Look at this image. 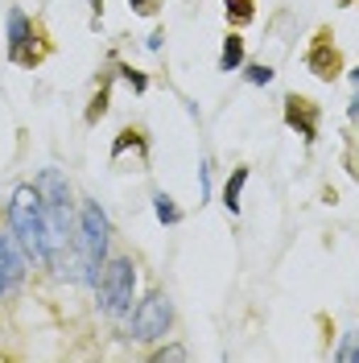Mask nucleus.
Returning a JSON list of instances; mask_svg holds the SVG:
<instances>
[{
	"label": "nucleus",
	"instance_id": "nucleus-1",
	"mask_svg": "<svg viewBox=\"0 0 359 363\" xmlns=\"http://www.w3.org/2000/svg\"><path fill=\"white\" fill-rule=\"evenodd\" d=\"M33 186L42 194V211H45V264L62 269L70 240V186L58 169H42V178Z\"/></svg>",
	"mask_w": 359,
	"mask_h": 363
},
{
	"label": "nucleus",
	"instance_id": "nucleus-2",
	"mask_svg": "<svg viewBox=\"0 0 359 363\" xmlns=\"http://www.w3.org/2000/svg\"><path fill=\"white\" fill-rule=\"evenodd\" d=\"M9 219H13V231H17V244H21L33 260H45V211H42L38 186H17V190H13Z\"/></svg>",
	"mask_w": 359,
	"mask_h": 363
},
{
	"label": "nucleus",
	"instance_id": "nucleus-3",
	"mask_svg": "<svg viewBox=\"0 0 359 363\" xmlns=\"http://www.w3.org/2000/svg\"><path fill=\"white\" fill-rule=\"evenodd\" d=\"M104 256H108V215L99 211V203H87L83 219H79V269H83L79 277L99 281Z\"/></svg>",
	"mask_w": 359,
	"mask_h": 363
},
{
	"label": "nucleus",
	"instance_id": "nucleus-4",
	"mask_svg": "<svg viewBox=\"0 0 359 363\" xmlns=\"http://www.w3.org/2000/svg\"><path fill=\"white\" fill-rule=\"evenodd\" d=\"M99 306L108 310V314H128L133 310V294H136V269L133 260H112V264H104L99 272Z\"/></svg>",
	"mask_w": 359,
	"mask_h": 363
},
{
	"label": "nucleus",
	"instance_id": "nucleus-5",
	"mask_svg": "<svg viewBox=\"0 0 359 363\" xmlns=\"http://www.w3.org/2000/svg\"><path fill=\"white\" fill-rule=\"evenodd\" d=\"M170 322H174V306H170V297L165 294H149L140 306H136V314H133V339H140V342L165 339Z\"/></svg>",
	"mask_w": 359,
	"mask_h": 363
},
{
	"label": "nucleus",
	"instance_id": "nucleus-6",
	"mask_svg": "<svg viewBox=\"0 0 359 363\" xmlns=\"http://www.w3.org/2000/svg\"><path fill=\"white\" fill-rule=\"evenodd\" d=\"M9 58L17 67H38L45 58V45H38V29H33V21L21 9L9 13Z\"/></svg>",
	"mask_w": 359,
	"mask_h": 363
},
{
	"label": "nucleus",
	"instance_id": "nucleus-7",
	"mask_svg": "<svg viewBox=\"0 0 359 363\" xmlns=\"http://www.w3.org/2000/svg\"><path fill=\"white\" fill-rule=\"evenodd\" d=\"M306 67L314 70L318 79H326V83L343 74V58H338V50H335V42H331L326 29L314 33V45H310V54H306Z\"/></svg>",
	"mask_w": 359,
	"mask_h": 363
},
{
	"label": "nucleus",
	"instance_id": "nucleus-8",
	"mask_svg": "<svg viewBox=\"0 0 359 363\" xmlns=\"http://www.w3.org/2000/svg\"><path fill=\"white\" fill-rule=\"evenodd\" d=\"M25 281V256L13 235H0V297H9Z\"/></svg>",
	"mask_w": 359,
	"mask_h": 363
},
{
	"label": "nucleus",
	"instance_id": "nucleus-9",
	"mask_svg": "<svg viewBox=\"0 0 359 363\" xmlns=\"http://www.w3.org/2000/svg\"><path fill=\"white\" fill-rule=\"evenodd\" d=\"M285 124H289L302 140H314L318 136V104H310L306 95H289V99H285Z\"/></svg>",
	"mask_w": 359,
	"mask_h": 363
},
{
	"label": "nucleus",
	"instance_id": "nucleus-10",
	"mask_svg": "<svg viewBox=\"0 0 359 363\" xmlns=\"http://www.w3.org/2000/svg\"><path fill=\"white\" fill-rule=\"evenodd\" d=\"M240 62H244V38L240 33H227L223 38V50H219V70H240Z\"/></svg>",
	"mask_w": 359,
	"mask_h": 363
},
{
	"label": "nucleus",
	"instance_id": "nucleus-11",
	"mask_svg": "<svg viewBox=\"0 0 359 363\" xmlns=\"http://www.w3.org/2000/svg\"><path fill=\"white\" fill-rule=\"evenodd\" d=\"M244 182H248V165H240V169H231V178H227V186H223V206L231 211V215H240V194H244Z\"/></svg>",
	"mask_w": 359,
	"mask_h": 363
},
{
	"label": "nucleus",
	"instance_id": "nucleus-12",
	"mask_svg": "<svg viewBox=\"0 0 359 363\" xmlns=\"http://www.w3.org/2000/svg\"><path fill=\"white\" fill-rule=\"evenodd\" d=\"M153 211H158L161 223H170V227H174V223L182 219V211L174 206V199H170V194H153Z\"/></svg>",
	"mask_w": 359,
	"mask_h": 363
},
{
	"label": "nucleus",
	"instance_id": "nucleus-13",
	"mask_svg": "<svg viewBox=\"0 0 359 363\" xmlns=\"http://www.w3.org/2000/svg\"><path fill=\"white\" fill-rule=\"evenodd\" d=\"M223 4H227V21L231 25H248L252 21V13H256L252 0H223Z\"/></svg>",
	"mask_w": 359,
	"mask_h": 363
},
{
	"label": "nucleus",
	"instance_id": "nucleus-14",
	"mask_svg": "<svg viewBox=\"0 0 359 363\" xmlns=\"http://www.w3.org/2000/svg\"><path fill=\"white\" fill-rule=\"evenodd\" d=\"M124 149H136V153H145V140H140V133H133V128H124V133H120V140L112 145V157H120Z\"/></svg>",
	"mask_w": 359,
	"mask_h": 363
},
{
	"label": "nucleus",
	"instance_id": "nucleus-15",
	"mask_svg": "<svg viewBox=\"0 0 359 363\" xmlns=\"http://www.w3.org/2000/svg\"><path fill=\"white\" fill-rule=\"evenodd\" d=\"M248 83H256V87H269V83H272V67H265V62L248 67Z\"/></svg>",
	"mask_w": 359,
	"mask_h": 363
},
{
	"label": "nucleus",
	"instance_id": "nucleus-16",
	"mask_svg": "<svg viewBox=\"0 0 359 363\" xmlns=\"http://www.w3.org/2000/svg\"><path fill=\"white\" fill-rule=\"evenodd\" d=\"M104 112H108V91H99V95L91 99V108H87V124H95V120H99Z\"/></svg>",
	"mask_w": 359,
	"mask_h": 363
},
{
	"label": "nucleus",
	"instance_id": "nucleus-17",
	"mask_svg": "<svg viewBox=\"0 0 359 363\" xmlns=\"http://www.w3.org/2000/svg\"><path fill=\"white\" fill-rule=\"evenodd\" d=\"M338 359H343V363L359 359V335H351V339H347L343 347H338Z\"/></svg>",
	"mask_w": 359,
	"mask_h": 363
},
{
	"label": "nucleus",
	"instance_id": "nucleus-18",
	"mask_svg": "<svg viewBox=\"0 0 359 363\" xmlns=\"http://www.w3.org/2000/svg\"><path fill=\"white\" fill-rule=\"evenodd\" d=\"M153 359H158V363H165V359H186V347H161Z\"/></svg>",
	"mask_w": 359,
	"mask_h": 363
},
{
	"label": "nucleus",
	"instance_id": "nucleus-19",
	"mask_svg": "<svg viewBox=\"0 0 359 363\" xmlns=\"http://www.w3.org/2000/svg\"><path fill=\"white\" fill-rule=\"evenodd\" d=\"M120 70H124V79L133 83V91H145V87H149V79H145V74H133L128 67H120Z\"/></svg>",
	"mask_w": 359,
	"mask_h": 363
},
{
	"label": "nucleus",
	"instance_id": "nucleus-20",
	"mask_svg": "<svg viewBox=\"0 0 359 363\" xmlns=\"http://www.w3.org/2000/svg\"><path fill=\"white\" fill-rule=\"evenodd\" d=\"M128 4H133V13H140V17H149L158 9V0H128Z\"/></svg>",
	"mask_w": 359,
	"mask_h": 363
},
{
	"label": "nucleus",
	"instance_id": "nucleus-21",
	"mask_svg": "<svg viewBox=\"0 0 359 363\" xmlns=\"http://www.w3.org/2000/svg\"><path fill=\"white\" fill-rule=\"evenodd\" d=\"M351 83H355V87H359V67H355V70H351Z\"/></svg>",
	"mask_w": 359,
	"mask_h": 363
},
{
	"label": "nucleus",
	"instance_id": "nucleus-22",
	"mask_svg": "<svg viewBox=\"0 0 359 363\" xmlns=\"http://www.w3.org/2000/svg\"><path fill=\"white\" fill-rule=\"evenodd\" d=\"M355 4H359V0H355Z\"/></svg>",
	"mask_w": 359,
	"mask_h": 363
}]
</instances>
